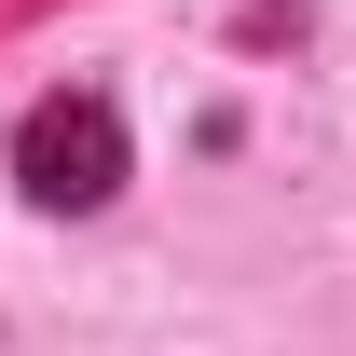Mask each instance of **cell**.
<instances>
[{"label": "cell", "instance_id": "6da1fadb", "mask_svg": "<svg viewBox=\"0 0 356 356\" xmlns=\"http://www.w3.org/2000/svg\"><path fill=\"white\" fill-rule=\"evenodd\" d=\"M14 178H28V206H55V220L110 206L124 192V110L110 96H42L14 124Z\"/></svg>", "mask_w": 356, "mask_h": 356}]
</instances>
